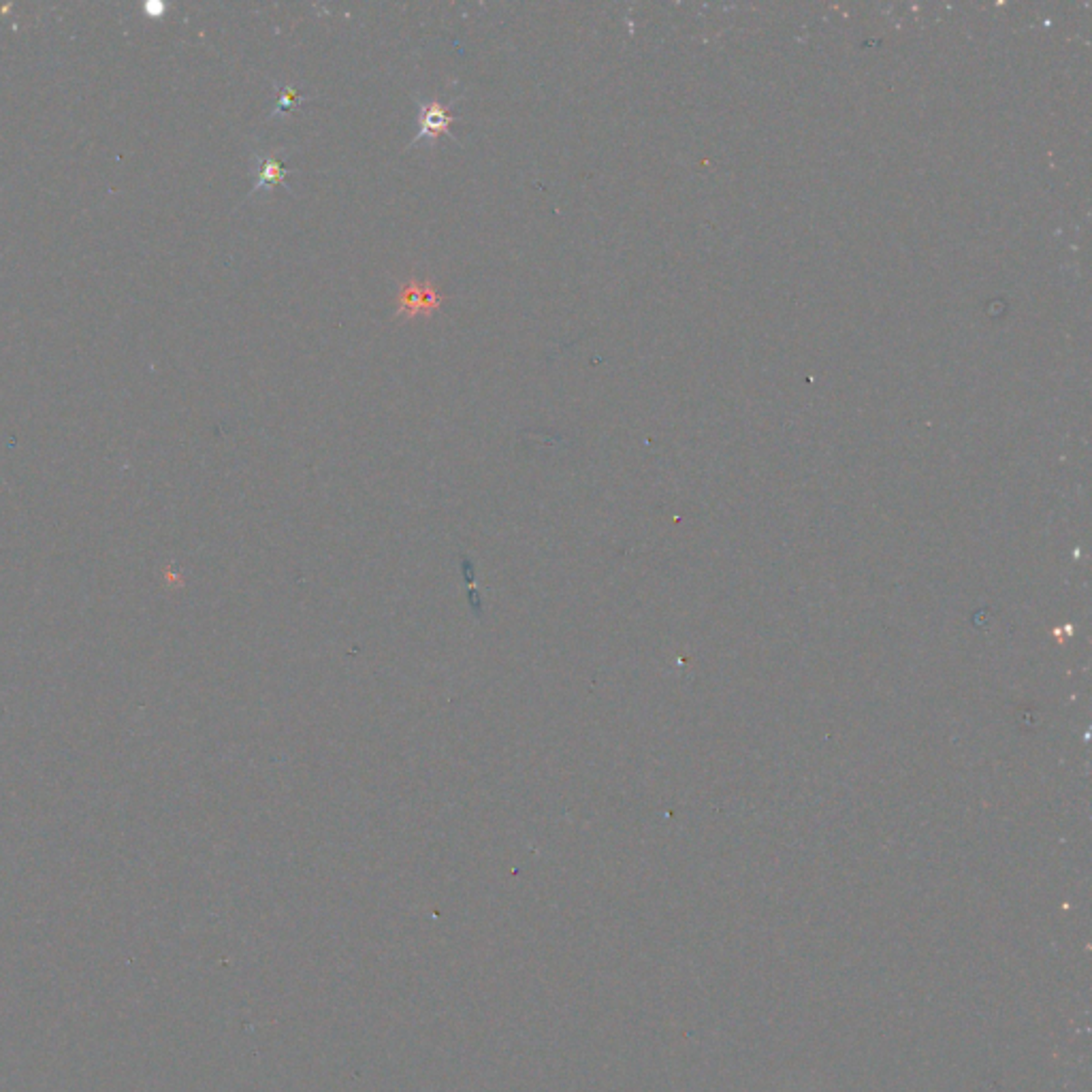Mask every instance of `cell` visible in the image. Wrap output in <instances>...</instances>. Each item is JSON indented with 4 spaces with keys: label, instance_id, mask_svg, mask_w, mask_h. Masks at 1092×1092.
<instances>
[{
    "label": "cell",
    "instance_id": "obj_1",
    "mask_svg": "<svg viewBox=\"0 0 1092 1092\" xmlns=\"http://www.w3.org/2000/svg\"><path fill=\"white\" fill-rule=\"evenodd\" d=\"M455 118L448 113V109L444 107V103H440L438 99H429L423 101L418 99V131L417 135H414L410 148H417V145H433L438 142V137L447 135L453 139L450 135V126H453Z\"/></svg>",
    "mask_w": 1092,
    "mask_h": 1092
},
{
    "label": "cell",
    "instance_id": "obj_2",
    "mask_svg": "<svg viewBox=\"0 0 1092 1092\" xmlns=\"http://www.w3.org/2000/svg\"><path fill=\"white\" fill-rule=\"evenodd\" d=\"M442 295L429 282L410 280L399 289L398 316L414 319V316H431L440 308Z\"/></svg>",
    "mask_w": 1092,
    "mask_h": 1092
},
{
    "label": "cell",
    "instance_id": "obj_3",
    "mask_svg": "<svg viewBox=\"0 0 1092 1092\" xmlns=\"http://www.w3.org/2000/svg\"><path fill=\"white\" fill-rule=\"evenodd\" d=\"M256 173H259V180H256V184L252 188V192H261V191H273V188L282 186L286 191H290V186L286 184V178H289V171L284 169L282 161H280V156H271V154H256Z\"/></svg>",
    "mask_w": 1092,
    "mask_h": 1092
},
{
    "label": "cell",
    "instance_id": "obj_4",
    "mask_svg": "<svg viewBox=\"0 0 1092 1092\" xmlns=\"http://www.w3.org/2000/svg\"><path fill=\"white\" fill-rule=\"evenodd\" d=\"M273 88H276V93H278V101H276V107H273V112H271V118H276V115H280V113L290 112V109H297L303 101H308V96L299 93V90L292 88V85L273 84Z\"/></svg>",
    "mask_w": 1092,
    "mask_h": 1092
}]
</instances>
